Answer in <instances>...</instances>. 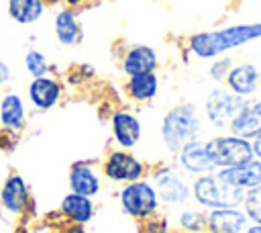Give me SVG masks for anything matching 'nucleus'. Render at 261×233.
<instances>
[{
  "label": "nucleus",
  "instance_id": "nucleus-1",
  "mask_svg": "<svg viewBox=\"0 0 261 233\" xmlns=\"http://www.w3.org/2000/svg\"><path fill=\"white\" fill-rule=\"evenodd\" d=\"M261 39V22L232 25L220 31H204L190 37V51L200 59H214L230 49Z\"/></svg>",
  "mask_w": 261,
  "mask_h": 233
},
{
  "label": "nucleus",
  "instance_id": "nucleus-2",
  "mask_svg": "<svg viewBox=\"0 0 261 233\" xmlns=\"http://www.w3.org/2000/svg\"><path fill=\"white\" fill-rule=\"evenodd\" d=\"M200 131V114L194 104L173 106L161 123V139L169 151H179L181 145L196 139Z\"/></svg>",
  "mask_w": 261,
  "mask_h": 233
},
{
  "label": "nucleus",
  "instance_id": "nucleus-3",
  "mask_svg": "<svg viewBox=\"0 0 261 233\" xmlns=\"http://www.w3.org/2000/svg\"><path fill=\"white\" fill-rule=\"evenodd\" d=\"M192 192L196 200L208 208H237L245 198V192L241 188L228 184L218 174L200 176L194 182Z\"/></svg>",
  "mask_w": 261,
  "mask_h": 233
},
{
  "label": "nucleus",
  "instance_id": "nucleus-4",
  "mask_svg": "<svg viewBox=\"0 0 261 233\" xmlns=\"http://www.w3.org/2000/svg\"><path fill=\"white\" fill-rule=\"evenodd\" d=\"M206 153H208L210 161L214 164V168H237L255 157L249 139H243L237 135L208 139Z\"/></svg>",
  "mask_w": 261,
  "mask_h": 233
},
{
  "label": "nucleus",
  "instance_id": "nucleus-5",
  "mask_svg": "<svg viewBox=\"0 0 261 233\" xmlns=\"http://www.w3.org/2000/svg\"><path fill=\"white\" fill-rule=\"evenodd\" d=\"M247 102H245L243 96H239L230 90H224V88H214L206 96L204 108H206V116H208L210 125L224 129L232 123V119L239 114V110Z\"/></svg>",
  "mask_w": 261,
  "mask_h": 233
},
{
  "label": "nucleus",
  "instance_id": "nucleus-6",
  "mask_svg": "<svg viewBox=\"0 0 261 233\" xmlns=\"http://www.w3.org/2000/svg\"><path fill=\"white\" fill-rule=\"evenodd\" d=\"M120 206L130 217H149L157 208V192L151 184L135 180L120 190Z\"/></svg>",
  "mask_w": 261,
  "mask_h": 233
},
{
  "label": "nucleus",
  "instance_id": "nucleus-7",
  "mask_svg": "<svg viewBox=\"0 0 261 233\" xmlns=\"http://www.w3.org/2000/svg\"><path fill=\"white\" fill-rule=\"evenodd\" d=\"M31 202L33 200L27 180L16 172L8 174L0 186V208L12 217H20L29 211Z\"/></svg>",
  "mask_w": 261,
  "mask_h": 233
},
{
  "label": "nucleus",
  "instance_id": "nucleus-8",
  "mask_svg": "<svg viewBox=\"0 0 261 233\" xmlns=\"http://www.w3.org/2000/svg\"><path fill=\"white\" fill-rule=\"evenodd\" d=\"M63 94V86L57 78L53 76H41V78H31L29 86H27V96L29 102L33 104V108L37 110H49L53 108Z\"/></svg>",
  "mask_w": 261,
  "mask_h": 233
},
{
  "label": "nucleus",
  "instance_id": "nucleus-9",
  "mask_svg": "<svg viewBox=\"0 0 261 233\" xmlns=\"http://www.w3.org/2000/svg\"><path fill=\"white\" fill-rule=\"evenodd\" d=\"M102 170H104V176L112 182H135L145 172L143 164L135 155L124 151H110Z\"/></svg>",
  "mask_w": 261,
  "mask_h": 233
},
{
  "label": "nucleus",
  "instance_id": "nucleus-10",
  "mask_svg": "<svg viewBox=\"0 0 261 233\" xmlns=\"http://www.w3.org/2000/svg\"><path fill=\"white\" fill-rule=\"evenodd\" d=\"M155 192H157V198H163L169 204L186 202L190 198L188 182L173 168H161L155 174Z\"/></svg>",
  "mask_w": 261,
  "mask_h": 233
},
{
  "label": "nucleus",
  "instance_id": "nucleus-11",
  "mask_svg": "<svg viewBox=\"0 0 261 233\" xmlns=\"http://www.w3.org/2000/svg\"><path fill=\"white\" fill-rule=\"evenodd\" d=\"M0 127L10 135H20L27 127V106L16 92H6L0 98Z\"/></svg>",
  "mask_w": 261,
  "mask_h": 233
},
{
  "label": "nucleus",
  "instance_id": "nucleus-12",
  "mask_svg": "<svg viewBox=\"0 0 261 233\" xmlns=\"http://www.w3.org/2000/svg\"><path fill=\"white\" fill-rule=\"evenodd\" d=\"M67 182H69V192L84 194L90 198L96 196L102 186L100 172L94 168L92 161H73L67 174Z\"/></svg>",
  "mask_w": 261,
  "mask_h": 233
},
{
  "label": "nucleus",
  "instance_id": "nucleus-13",
  "mask_svg": "<svg viewBox=\"0 0 261 233\" xmlns=\"http://www.w3.org/2000/svg\"><path fill=\"white\" fill-rule=\"evenodd\" d=\"M53 33L61 47H73L82 41L84 31L73 8H59L53 16Z\"/></svg>",
  "mask_w": 261,
  "mask_h": 233
},
{
  "label": "nucleus",
  "instance_id": "nucleus-14",
  "mask_svg": "<svg viewBox=\"0 0 261 233\" xmlns=\"http://www.w3.org/2000/svg\"><path fill=\"white\" fill-rule=\"evenodd\" d=\"M179 164H181V168L186 172L198 174V176L214 172V164L210 161V157L206 153V141H202V139H192L186 145H181Z\"/></svg>",
  "mask_w": 261,
  "mask_h": 233
},
{
  "label": "nucleus",
  "instance_id": "nucleus-15",
  "mask_svg": "<svg viewBox=\"0 0 261 233\" xmlns=\"http://www.w3.org/2000/svg\"><path fill=\"white\" fill-rule=\"evenodd\" d=\"M259 82H261V74H259V69L253 63L234 65L226 74L228 90L234 92V94H239V96H243V98L245 96H251L253 92H257Z\"/></svg>",
  "mask_w": 261,
  "mask_h": 233
},
{
  "label": "nucleus",
  "instance_id": "nucleus-16",
  "mask_svg": "<svg viewBox=\"0 0 261 233\" xmlns=\"http://www.w3.org/2000/svg\"><path fill=\"white\" fill-rule=\"evenodd\" d=\"M112 135H114V141L124 147V149H130L139 143L141 139V123L135 114L126 112V110H120V112H114L112 114Z\"/></svg>",
  "mask_w": 261,
  "mask_h": 233
},
{
  "label": "nucleus",
  "instance_id": "nucleus-17",
  "mask_svg": "<svg viewBox=\"0 0 261 233\" xmlns=\"http://www.w3.org/2000/svg\"><path fill=\"white\" fill-rule=\"evenodd\" d=\"M230 133L243 139H255L261 133V102L245 104L228 125Z\"/></svg>",
  "mask_w": 261,
  "mask_h": 233
},
{
  "label": "nucleus",
  "instance_id": "nucleus-18",
  "mask_svg": "<svg viewBox=\"0 0 261 233\" xmlns=\"http://www.w3.org/2000/svg\"><path fill=\"white\" fill-rule=\"evenodd\" d=\"M218 176L222 180H226L228 184L245 190V188H255L261 184V159H251L243 166L237 168H222L218 172Z\"/></svg>",
  "mask_w": 261,
  "mask_h": 233
},
{
  "label": "nucleus",
  "instance_id": "nucleus-19",
  "mask_svg": "<svg viewBox=\"0 0 261 233\" xmlns=\"http://www.w3.org/2000/svg\"><path fill=\"white\" fill-rule=\"evenodd\" d=\"M210 233H245L247 215L237 208H212L208 215Z\"/></svg>",
  "mask_w": 261,
  "mask_h": 233
},
{
  "label": "nucleus",
  "instance_id": "nucleus-20",
  "mask_svg": "<svg viewBox=\"0 0 261 233\" xmlns=\"http://www.w3.org/2000/svg\"><path fill=\"white\" fill-rule=\"evenodd\" d=\"M155 67H157V53L153 51V47L147 45L130 47L122 59V72L128 78L139 74H151Z\"/></svg>",
  "mask_w": 261,
  "mask_h": 233
},
{
  "label": "nucleus",
  "instance_id": "nucleus-21",
  "mask_svg": "<svg viewBox=\"0 0 261 233\" xmlns=\"http://www.w3.org/2000/svg\"><path fill=\"white\" fill-rule=\"evenodd\" d=\"M59 211H61V215H63L69 223L86 225V223L92 221V217H94V202L90 200V196L75 194V192H67V194L61 198Z\"/></svg>",
  "mask_w": 261,
  "mask_h": 233
},
{
  "label": "nucleus",
  "instance_id": "nucleus-22",
  "mask_svg": "<svg viewBox=\"0 0 261 233\" xmlns=\"http://www.w3.org/2000/svg\"><path fill=\"white\" fill-rule=\"evenodd\" d=\"M45 0H6V12L16 25H35L45 14Z\"/></svg>",
  "mask_w": 261,
  "mask_h": 233
},
{
  "label": "nucleus",
  "instance_id": "nucleus-23",
  "mask_svg": "<svg viewBox=\"0 0 261 233\" xmlns=\"http://www.w3.org/2000/svg\"><path fill=\"white\" fill-rule=\"evenodd\" d=\"M157 86H159V80L151 72V74L130 76L128 78V84H126V90H128V94L135 100H151L157 94Z\"/></svg>",
  "mask_w": 261,
  "mask_h": 233
},
{
  "label": "nucleus",
  "instance_id": "nucleus-24",
  "mask_svg": "<svg viewBox=\"0 0 261 233\" xmlns=\"http://www.w3.org/2000/svg\"><path fill=\"white\" fill-rule=\"evenodd\" d=\"M22 63H24V69H27V74L31 78H41V76H47L51 72V65H49L47 55L43 51L35 49V47H31V49L24 51Z\"/></svg>",
  "mask_w": 261,
  "mask_h": 233
},
{
  "label": "nucleus",
  "instance_id": "nucleus-25",
  "mask_svg": "<svg viewBox=\"0 0 261 233\" xmlns=\"http://www.w3.org/2000/svg\"><path fill=\"white\" fill-rule=\"evenodd\" d=\"M243 202H245L247 219H253L255 225H261V184L255 188H249Z\"/></svg>",
  "mask_w": 261,
  "mask_h": 233
},
{
  "label": "nucleus",
  "instance_id": "nucleus-26",
  "mask_svg": "<svg viewBox=\"0 0 261 233\" xmlns=\"http://www.w3.org/2000/svg\"><path fill=\"white\" fill-rule=\"evenodd\" d=\"M179 225L188 231H198L202 227V215L194 213V211H186L179 215Z\"/></svg>",
  "mask_w": 261,
  "mask_h": 233
},
{
  "label": "nucleus",
  "instance_id": "nucleus-27",
  "mask_svg": "<svg viewBox=\"0 0 261 233\" xmlns=\"http://www.w3.org/2000/svg\"><path fill=\"white\" fill-rule=\"evenodd\" d=\"M228 69H230V59H218V61L212 63L210 76H212L214 80H224L226 74H228Z\"/></svg>",
  "mask_w": 261,
  "mask_h": 233
},
{
  "label": "nucleus",
  "instance_id": "nucleus-28",
  "mask_svg": "<svg viewBox=\"0 0 261 233\" xmlns=\"http://www.w3.org/2000/svg\"><path fill=\"white\" fill-rule=\"evenodd\" d=\"M10 80H12V67H10V63L0 59V88L6 86Z\"/></svg>",
  "mask_w": 261,
  "mask_h": 233
},
{
  "label": "nucleus",
  "instance_id": "nucleus-29",
  "mask_svg": "<svg viewBox=\"0 0 261 233\" xmlns=\"http://www.w3.org/2000/svg\"><path fill=\"white\" fill-rule=\"evenodd\" d=\"M57 233H86V229H84V225H75V223H69L65 229H61V231H57Z\"/></svg>",
  "mask_w": 261,
  "mask_h": 233
},
{
  "label": "nucleus",
  "instance_id": "nucleus-30",
  "mask_svg": "<svg viewBox=\"0 0 261 233\" xmlns=\"http://www.w3.org/2000/svg\"><path fill=\"white\" fill-rule=\"evenodd\" d=\"M251 147H253V155H257V159H261V133L255 137V141L251 143Z\"/></svg>",
  "mask_w": 261,
  "mask_h": 233
},
{
  "label": "nucleus",
  "instance_id": "nucleus-31",
  "mask_svg": "<svg viewBox=\"0 0 261 233\" xmlns=\"http://www.w3.org/2000/svg\"><path fill=\"white\" fill-rule=\"evenodd\" d=\"M65 4H67V8H75V6H82L84 2H88V0H63Z\"/></svg>",
  "mask_w": 261,
  "mask_h": 233
},
{
  "label": "nucleus",
  "instance_id": "nucleus-32",
  "mask_svg": "<svg viewBox=\"0 0 261 233\" xmlns=\"http://www.w3.org/2000/svg\"><path fill=\"white\" fill-rule=\"evenodd\" d=\"M247 233H261V225H251V227H247Z\"/></svg>",
  "mask_w": 261,
  "mask_h": 233
},
{
  "label": "nucleus",
  "instance_id": "nucleus-33",
  "mask_svg": "<svg viewBox=\"0 0 261 233\" xmlns=\"http://www.w3.org/2000/svg\"><path fill=\"white\" fill-rule=\"evenodd\" d=\"M259 88H261V86H259Z\"/></svg>",
  "mask_w": 261,
  "mask_h": 233
}]
</instances>
